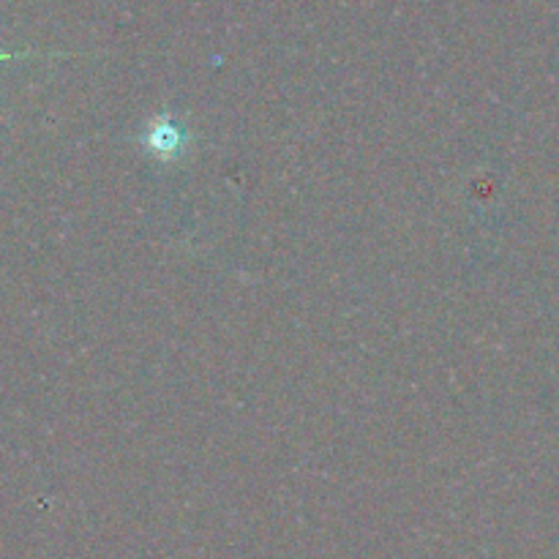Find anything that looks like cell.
<instances>
[{
    "mask_svg": "<svg viewBox=\"0 0 559 559\" xmlns=\"http://www.w3.org/2000/svg\"><path fill=\"white\" fill-rule=\"evenodd\" d=\"M183 142H186V134L169 118L153 120L151 129L145 131L147 151L156 153L158 158H175L180 151H183Z\"/></svg>",
    "mask_w": 559,
    "mask_h": 559,
    "instance_id": "obj_1",
    "label": "cell"
},
{
    "mask_svg": "<svg viewBox=\"0 0 559 559\" xmlns=\"http://www.w3.org/2000/svg\"><path fill=\"white\" fill-rule=\"evenodd\" d=\"M11 58H14L11 52H0V63H3V60H11Z\"/></svg>",
    "mask_w": 559,
    "mask_h": 559,
    "instance_id": "obj_2",
    "label": "cell"
}]
</instances>
